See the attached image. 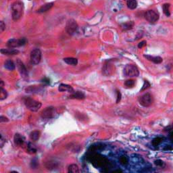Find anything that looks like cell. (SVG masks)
<instances>
[{"mask_svg": "<svg viewBox=\"0 0 173 173\" xmlns=\"http://www.w3.org/2000/svg\"><path fill=\"white\" fill-rule=\"evenodd\" d=\"M12 18L13 21H17L21 19L24 12V5L21 1H16L11 5Z\"/></svg>", "mask_w": 173, "mask_h": 173, "instance_id": "1", "label": "cell"}, {"mask_svg": "<svg viewBox=\"0 0 173 173\" xmlns=\"http://www.w3.org/2000/svg\"><path fill=\"white\" fill-rule=\"evenodd\" d=\"M26 107H27L31 112H37L41 108L42 104L40 102L32 99L31 97H26L24 100Z\"/></svg>", "mask_w": 173, "mask_h": 173, "instance_id": "2", "label": "cell"}, {"mask_svg": "<svg viewBox=\"0 0 173 173\" xmlns=\"http://www.w3.org/2000/svg\"><path fill=\"white\" fill-rule=\"evenodd\" d=\"M124 74L127 77H137L139 75V71L135 65L127 64L124 68Z\"/></svg>", "mask_w": 173, "mask_h": 173, "instance_id": "3", "label": "cell"}, {"mask_svg": "<svg viewBox=\"0 0 173 173\" xmlns=\"http://www.w3.org/2000/svg\"><path fill=\"white\" fill-rule=\"evenodd\" d=\"M139 102L140 105L143 106V107H149L154 102V98L150 93H147L139 97Z\"/></svg>", "mask_w": 173, "mask_h": 173, "instance_id": "4", "label": "cell"}, {"mask_svg": "<svg viewBox=\"0 0 173 173\" xmlns=\"http://www.w3.org/2000/svg\"><path fill=\"white\" fill-rule=\"evenodd\" d=\"M27 40L25 38L21 39H11L7 42V46L9 48H16L25 45L27 43Z\"/></svg>", "mask_w": 173, "mask_h": 173, "instance_id": "5", "label": "cell"}, {"mask_svg": "<svg viewBox=\"0 0 173 173\" xmlns=\"http://www.w3.org/2000/svg\"><path fill=\"white\" fill-rule=\"evenodd\" d=\"M78 29V25L76 23L75 20L74 19H69L67 21L66 25V31L68 35H72L77 31Z\"/></svg>", "mask_w": 173, "mask_h": 173, "instance_id": "6", "label": "cell"}, {"mask_svg": "<svg viewBox=\"0 0 173 173\" xmlns=\"http://www.w3.org/2000/svg\"><path fill=\"white\" fill-rule=\"evenodd\" d=\"M57 114L56 110L54 107H47L44 109L41 113V116L43 119H52Z\"/></svg>", "mask_w": 173, "mask_h": 173, "instance_id": "7", "label": "cell"}, {"mask_svg": "<svg viewBox=\"0 0 173 173\" xmlns=\"http://www.w3.org/2000/svg\"><path fill=\"white\" fill-rule=\"evenodd\" d=\"M144 17L150 23H155L158 21L159 14L154 10H148L144 14Z\"/></svg>", "mask_w": 173, "mask_h": 173, "instance_id": "8", "label": "cell"}, {"mask_svg": "<svg viewBox=\"0 0 173 173\" xmlns=\"http://www.w3.org/2000/svg\"><path fill=\"white\" fill-rule=\"evenodd\" d=\"M41 60V51L39 49H33L31 53V61L32 64L37 65L39 64Z\"/></svg>", "mask_w": 173, "mask_h": 173, "instance_id": "9", "label": "cell"}, {"mask_svg": "<svg viewBox=\"0 0 173 173\" xmlns=\"http://www.w3.org/2000/svg\"><path fill=\"white\" fill-rule=\"evenodd\" d=\"M16 66L18 68V70H19V71L20 72V74H21V75L23 76V78H26L28 76V71H27V68H26V66L23 62L21 61L20 59H18L16 60Z\"/></svg>", "mask_w": 173, "mask_h": 173, "instance_id": "10", "label": "cell"}, {"mask_svg": "<svg viewBox=\"0 0 173 173\" xmlns=\"http://www.w3.org/2000/svg\"><path fill=\"white\" fill-rule=\"evenodd\" d=\"M25 141L26 139L25 137L19 133H16L14 137V142L16 146H17L21 147L23 146Z\"/></svg>", "mask_w": 173, "mask_h": 173, "instance_id": "11", "label": "cell"}, {"mask_svg": "<svg viewBox=\"0 0 173 173\" xmlns=\"http://www.w3.org/2000/svg\"><path fill=\"white\" fill-rule=\"evenodd\" d=\"M0 52L3 55L14 56L17 55L19 53V51L16 49H14V48H9V49H1L0 50Z\"/></svg>", "mask_w": 173, "mask_h": 173, "instance_id": "12", "label": "cell"}, {"mask_svg": "<svg viewBox=\"0 0 173 173\" xmlns=\"http://www.w3.org/2000/svg\"><path fill=\"white\" fill-rule=\"evenodd\" d=\"M143 56L149 61L154 62V64H160L163 61V59L160 56H152L150 55H144Z\"/></svg>", "mask_w": 173, "mask_h": 173, "instance_id": "13", "label": "cell"}, {"mask_svg": "<svg viewBox=\"0 0 173 173\" xmlns=\"http://www.w3.org/2000/svg\"><path fill=\"white\" fill-rule=\"evenodd\" d=\"M58 90L60 92H64V91H67L68 93H72V92H74V89L72 88V86H71L69 84H60L59 85V87H58Z\"/></svg>", "mask_w": 173, "mask_h": 173, "instance_id": "14", "label": "cell"}, {"mask_svg": "<svg viewBox=\"0 0 173 173\" xmlns=\"http://www.w3.org/2000/svg\"><path fill=\"white\" fill-rule=\"evenodd\" d=\"M70 99H76V100H83L85 98V95L82 91H74L72 92L69 97Z\"/></svg>", "mask_w": 173, "mask_h": 173, "instance_id": "15", "label": "cell"}, {"mask_svg": "<svg viewBox=\"0 0 173 173\" xmlns=\"http://www.w3.org/2000/svg\"><path fill=\"white\" fill-rule=\"evenodd\" d=\"M54 3L53 2L45 3V4L42 5V6L40 8L39 10H38L37 12L38 13H45V12H46L49 11V10L54 6Z\"/></svg>", "mask_w": 173, "mask_h": 173, "instance_id": "16", "label": "cell"}, {"mask_svg": "<svg viewBox=\"0 0 173 173\" xmlns=\"http://www.w3.org/2000/svg\"><path fill=\"white\" fill-rule=\"evenodd\" d=\"M4 67L6 68L7 70H10V71H12L14 70L16 68V65L12 60H8L4 62Z\"/></svg>", "mask_w": 173, "mask_h": 173, "instance_id": "17", "label": "cell"}, {"mask_svg": "<svg viewBox=\"0 0 173 173\" xmlns=\"http://www.w3.org/2000/svg\"><path fill=\"white\" fill-rule=\"evenodd\" d=\"M63 60L66 64H68V65L76 66V65H77V64H78V60L76 59V58H74L68 57V58H64Z\"/></svg>", "mask_w": 173, "mask_h": 173, "instance_id": "18", "label": "cell"}, {"mask_svg": "<svg viewBox=\"0 0 173 173\" xmlns=\"http://www.w3.org/2000/svg\"><path fill=\"white\" fill-rule=\"evenodd\" d=\"M40 135H41V133L39 130H34V131H32L30 134V139L33 141H36L39 139L40 137Z\"/></svg>", "mask_w": 173, "mask_h": 173, "instance_id": "19", "label": "cell"}, {"mask_svg": "<svg viewBox=\"0 0 173 173\" xmlns=\"http://www.w3.org/2000/svg\"><path fill=\"white\" fill-rule=\"evenodd\" d=\"M126 5L130 10H135L137 7V1L136 0H127Z\"/></svg>", "mask_w": 173, "mask_h": 173, "instance_id": "20", "label": "cell"}, {"mask_svg": "<svg viewBox=\"0 0 173 173\" xmlns=\"http://www.w3.org/2000/svg\"><path fill=\"white\" fill-rule=\"evenodd\" d=\"M37 149L36 148L35 145L33 144V143L29 142L27 145V152L30 154H35L37 152Z\"/></svg>", "mask_w": 173, "mask_h": 173, "instance_id": "21", "label": "cell"}, {"mask_svg": "<svg viewBox=\"0 0 173 173\" xmlns=\"http://www.w3.org/2000/svg\"><path fill=\"white\" fill-rule=\"evenodd\" d=\"M103 72L104 73L106 74V75H110L112 72H113V68H112V66L110 64H106L105 66H104V67L103 69Z\"/></svg>", "mask_w": 173, "mask_h": 173, "instance_id": "22", "label": "cell"}, {"mask_svg": "<svg viewBox=\"0 0 173 173\" xmlns=\"http://www.w3.org/2000/svg\"><path fill=\"white\" fill-rule=\"evenodd\" d=\"M162 9L163 11H164V14L166 16H170V3H164V5H162Z\"/></svg>", "mask_w": 173, "mask_h": 173, "instance_id": "23", "label": "cell"}, {"mask_svg": "<svg viewBox=\"0 0 173 173\" xmlns=\"http://www.w3.org/2000/svg\"><path fill=\"white\" fill-rule=\"evenodd\" d=\"M79 172V168H78V166L76 164H71L68 167V172L78 173Z\"/></svg>", "mask_w": 173, "mask_h": 173, "instance_id": "24", "label": "cell"}, {"mask_svg": "<svg viewBox=\"0 0 173 173\" xmlns=\"http://www.w3.org/2000/svg\"><path fill=\"white\" fill-rule=\"evenodd\" d=\"M133 26H134L133 22L130 21V22H127V23L122 24V25H121V27L122 29L124 30H130L132 29Z\"/></svg>", "mask_w": 173, "mask_h": 173, "instance_id": "25", "label": "cell"}, {"mask_svg": "<svg viewBox=\"0 0 173 173\" xmlns=\"http://www.w3.org/2000/svg\"><path fill=\"white\" fill-rule=\"evenodd\" d=\"M39 86H30L26 89V91H27V93H37L38 91H39Z\"/></svg>", "mask_w": 173, "mask_h": 173, "instance_id": "26", "label": "cell"}, {"mask_svg": "<svg viewBox=\"0 0 173 173\" xmlns=\"http://www.w3.org/2000/svg\"><path fill=\"white\" fill-rule=\"evenodd\" d=\"M8 97V92L3 88L0 89V100H4Z\"/></svg>", "mask_w": 173, "mask_h": 173, "instance_id": "27", "label": "cell"}, {"mask_svg": "<svg viewBox=\"0 0 173 173\" xmlns=\"http://www.w3.org/2000/svg\"><path fill=\"white\" fill-rule=\"evenodd\" d=\"M135 81L132 79L127 80L125 82V83H124V84H125L126 86H128V87H132V86L135 85Z\"/></svg>", "mask_w": 173, "mask_h": 173, "instance_id": "28", "label": "cell"}, {"mask_svg": "<svg viewBox=\"0 0 173 173\" xmlns=\"http://www.w3.org/2000/svg\"><path fill=\"white\" fill-rule=\"evenodd\" d=\"M162 139H163V138H162V137H157L156 139H154L152 141V144L154 145V146H158V145L160 144L161 142H162Z\"/></svg>", "mask_w": 173, "mask_h": 173, "instance_id": "29", "label": "cell"}, {"mask_svg": "<svg viewBox=\"0 0 173 173\" xmlns=\"http://www.w3.org/2000/svg\"><path fill=\"white\" fill-rule=\"evenodd\" d=\"M119 161L120 162V164H123V165H126V164H128V158H126V156H121L119 159Z\"/></svg>", "mask_w": 173, "mask_h": 173, "instance_id": "30", "label": "cell"}, {"mask_svg": "<svg viewBox=\"0 0 173 173\" xmlns=\"http://www.w3.org/2000/svg\"><path fill=\"white\" fill-rule=\"evenodd\" d=\"M150 82H149L148 81V80H145V81H144V84H143V85L142 89H141V91H144V90L148 89V88L150 87Z\"/></svg>", "mask_w": 173, "mask_h": 173, "instance_id": "31", "label": "cell"}, {"mask_svg": "<svg viewBox=\"0 0 173 173\" xmlns=\"http://www.w3.org/2000/svg\"><path fill=\"white\" fill-rule=\"evenodd\" d=\"M5 29V24L3 21H0V34H1Z\"/></svg>", "mask_w": 173, "mask_h": 173, "instance_id": "32", "label": "cell"}, {"mask_svg": "<svg viewBox=\"0 0 173 173\" xmlns=\"http://www.w3.org/2000/svg\"><path fill=\"white\" fill-rule=\"evenodd\" d=\"M154 163H155V164H156V166H158L162 167L163 165H164V162L161 160H157L155 161Z\"/></svg>", "mask_w": 173, "mask_h": 173, "instance_id": "33", "label": "cell"}, {"mask_svg": "<svg viewBox=\"0 0 173 173\" xmlns=\"http://www.w3.org/2000/svg\"><path fill=\"white\" fill-rule=\"evenodd\" d=\"M9 121V119L4 116H0V122H7Z\"/></svg>", "mask_w": 173, "mask_h": 173, "instance_id": "34", "label": "cell"}, {"mask_svg": "<svg viewBox=\"0 0 173 173\" xmlns=\"http://www.w3.org/2000/svg\"><path fill=\"white\" fill-rule=\"evenodd\" d=\"M146 43H147L146 41H141L140 43L138 44V47L139 48H142L143 47H144V46L146 45Z\"/></svg>", "mask_w": 173, "mask_h": 173, "instance_id": "35", "label": "cell"}, {"mask_svg": "<svg viewBox=\"0 0 173 173\" xmlns=\"http://www.w3.org/2000/svg\"><path fill=\"white\" fill-rule=\"evenodd\" d=\"M121 99V93L119 91H117V100H116V103H118L120 101Z\"/></svg>", "mask_w": 173, "mask_h": 173, "instance_id": "36", "label": "cell"}, {"mask_svg": "<svg viewBox=\"0 0 173 173\" xmlns=\"http://www.w3.org/2000/svg\"><path fill=\"white\" fill-rule=\"evenodd\" d=\"M3 86H4V82L3 81V80L0 78V89L3 88Z\"/></svg>", "mask_w": 173, "mask_h": 173, "instance_id": "37", "label": "cell"}]
</instances>
